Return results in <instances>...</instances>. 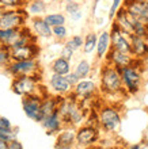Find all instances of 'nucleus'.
<instances>
[{"mask_svg":"<svg viewBox=\"0 0 148 149\" xmlns=\"http://www.w3.org/2000/svg\"><path fill=\"white\" fill-rule=\"evenodd\" d=\"M101 90L106 95H125L120 71L107 63L103 64L101 69Z\"/></svg>","mask_w":148,"mask_h":149,"instance_id":"obj_1","label":"nucleus"},{"mask_svg":"<svg viewBox=\"0 0 148 149\" xmlns=\"http://www.w3.org/2000/svg\"><path fill=\"white\" fill-rule=\"evenodd\" d=\"M121 74V80H122V87H124L125 94L129 95H136L141 88V83H143V69L135 68L132 65L124 67L118 69Z\"/></svg>","mask_w":148,"mask_h":149,"instance_id":"obj_2","label":"nucleus"},{"mask_svg":"<svg viewBox=\"0 0 148 149\" xmlns=\"http://www.w3.org/2000/svg\"><path fill=\"white\" fill-rule=\"evenodd\" d=\"M29 14L25 7L6 10L4 14L0 16V29H20L26 26Z\"/></svg>","mask_w":148,"mask_h":149,"instance_id":"obj_3","label":"nucleus"},{"mask_svg":"<svg viewBox=\"0 0 148 149\" xmlns=\"http://www.w3.org/2000/svg\"><path fill=\"white\" fill-rule=\"evenodd\" d=\"M38 81H39V74L18 76V77H14V80H12L11 88L16 95L27 96V95L38 92V88H39Z\"/></svg>","mask_w":148,"mask_h":149,"instance_id":"obj_4","label":"nucleus"},{"mask_svg":"<svg viewBox=\"0 0 148 149\" xmlns=\"http://www.w3.org/2000/svg\"><path fill=\"white\" fill-rule=\"evenodd\" d=\"M98 121H99V126L105 132H116L118 129V126L121 123V115L118 110L113 106H105L102 107L99 114H98Z\"/></svg>","mask_w":148,"mask_h":149,"instance_id":"obj_5","label":"nucleus"},{"mask_svg":"<svg viewBox=\"0 0 148 149\" xmlns=\"http://www.w3.org/2000/svg\"><path fill=\"white\" fill-rule=\"evenodd\" d=\"M7 72L11 74L12 77L38 74L39 63H38V60L37 58L23 60V61H11L7 67Z\"/></svg>","mask_w":148,"mask_h":149,"instance_id":"obj_6","label":"nucleus"},{"mask_svg":"<svg viewBox=\"0 0 148 149\" xmlns=\"http://www.w3.org/2000/svg\"><path fill=\"white\" fill-rule=\"evenodd\" d=\"M122 6L133 19L148 26V3L144 0H122Z\"/></svg>","mask_w":148,"mask_h":149,"instance_id":"obj_7","label":"nucleus"},{"mask_svg":"<svg viewBox=\"0 0 148 149\" xmlns=\"http://www.w3.org/2000/svg\"><path fill=\"white\" fill-rule=\"evenodd\" d=\"M41 102H42V96L37 94H31L27 96H23L22 100V106L23 111L30 119L37 122L42 121V114H41Z\"/></svg>","mask_w":148,"mask_h":149,"instance_id":"obj_8","label":"nucleus"},{"mask_svg":"<svg viewBox=\"0 0 148 149\" xmlns=\"http://www.w3.org/2000/svg\"><path fill=\"white\" fill-rule=\"evenodd\" d=\"M110 45L113 49L120 52H125V53H130V39H129L128 34H125L122 30L117 26L116 22L112 23V29H110Z\"/></svg>","mask_w":148,"mask_h":149,"instance_id":"obj_9","label":"nucleus"},{"mask_svg":"<svg viewBox=\"0 0 148 149\" xmlns=\"http://www.w3.org/2000/svg\"><path fill=\"white\" fill-rule=\"evenodd\" d=\"M11 61H23V60L37 58L39 54V46L37 42H31L22 46H15L10 49Z\"/></svg>","mask_w":148,"mask_h":149,"instance_id":"obj_10","label":"nucleus"},{"mask_svg":"<svg viewBox=\"0 0 148 149\" xmlns=\"http://www.w3.org/2000/svg\"><path fill=\"white\" fill-rule=\"evenodd\" d=\"M103 61L110 64V65H113L117 69H121L124 67L132 65L133 61H135V57L130 53H125V52H120L113 49V47H110V50L107 52V54H106Z\"/></svg>","mask_w":148,"mask_h":149,"instance_id":"obj_11","label":"nucleus"},{"mask_svg":"<svg viewBox=\"0 0 148 149\" xmlns=\"http://www.w3.org/2000/svg\"><path fill=\"white\" fill-rule=\"evenodd\" d=\"M130 39V54L137 60H147L148 58V39L137 37L135 34L129 37Z\"/></svg>","mask_w":148,"mask_h":149,"instance_id":"obj_12","label":"nucleus"},{"mask_svg":"<svg viewBox=\"0 0 148 149\" xmlns=\"http://www.w3.org/2000/svg\"><path fill=\"white\" fill-rule=\"evenodd\" d=\"M79 145L82 146H90L94 145V142H97L98 140V129L97 127H93V126H83L78 130L76 133V138Z\"/></svg>","mask_w":148,"mask_h":149,"instance_id":"obj_13","label":"nucleus"},{"mask_svg":"<svg viewBox=\"0 0 148 149\" xmlns=\"http://www.w3.org/2000/svg\"><path fill=\"white\" fill-rule=\"evenodd\" d=\"M72 92L76 98L79 99H86L93 98V95L97 92V86L93 80H86V79H80L76 86H74Z\"/></svg>","mask_w":148,"mask_h":149,"instance_id":"obj_14","label":"nucleus"},{"mask_svg":"<svg viewBox=\"0 0 148 149\" xmlns=\"http://www.w3.org/2000/svg\"><path fill=\"white\" fill-rule=\"evenodd\" d=\"M114 22L117 23V26L128 36H132L133 34V18L129 15L126 10H125L124 6H121L118 8L117 14L114 15Z\"/></svg>","mask_w":148,"mask_h":149,"instance_id":"obj_15","label":"nucleus"},{"mask_svg":"<svg viewBox=\"0 0 148 149\" xmlns=\"http://www.w3.org/2000/svg\"><path fill=\"white\" fill-rule=\"evenodd\" d=\"M49 86H51V88L55 91L56 94H59V95L71 94V92H72V88H74V87L68 83L65 76L56 74V73H53L51 76V79H49Z\"/></svg>","mask_w":148,"mask_h":149,"instance_id":"obj_16","label":"nucleus"},{"mask_svg":"<svg viewBox=\"0 0 148 149\" xmlns=\"http://www.w3.org/2000/svg\"><path fill=\"white\" fill-rule=\"evenodd\" d=\"M31 31L37 36V38H52V27L45 22L43 16L31 18Z\"/></svg>","mask_w":148,"mask_h":149,"instance_id":"obj_17","label":"nucleus"},{"mask_svg":"<svg viewBox=\"0 0 148 149\" xmlns=\"http://www.w3.org/2000/svg\"><path fill=\"white\" fill-rule=\"evenodd\" d=\"M20 29H0V46H6L11 49L20 37Z\"/></svg>","mask_w":148,"mask_h":149,"instance_id":"obj_18","label":"nucleus"},{"mask_svg":"<svg viewBox=\"0 0 148 149\" xmlns=\"http://www.w3.org/2000/svg\"><path fill=\"white\" fill-rule=\"evenodd\" d=\"M110 34L109 31H102L99 36H98V41H97V47H95V52H97V58L99 61L105 60L107 52L110 50Z\"/></svg>","mask_w":148,"mask_h":149,"instance_id":"obj_19","label":"nucleus"},{"mask_svg":"<svg viewBox=\"0 0 148 149\" xmlns=\"http://www.w3.org/2000/svg\"><path fill=\"white\" fill-rule=\"evenodd\" d=\"M42 126L45 129L48 130V133H56V132H60L61 130V126H62V119L60 117L59 111H55L53 114L45 117L41 121Z\"/></svg>","mask_w":148,"mask_h":149,"instance_id":"obj_20","label":"nucleus"},{"mask_svg":"<svg viewBox=\"0 0 148 149\" xmlns=\"http://www.w3.org/2000/svg\"><path fill=\"white\" fill-rule=\"evenodd\" d=\"M48 4L45 0H29L25 4V10L29 14V16L34 18V16H42L46 12Z\"/></svg>","mask_w":148,"mask_h":149,"instance_id":"obj_21","label":"nucleus"},{"mask_svg":"<svg viewBox=\"0 0 148 149\" xmlns=\"http://www.w3.org/2000/svg\"><path fill=\"white\" fill-rule=\"evenodd\" d=\"M51 71L56 74H62V76H65L67 73L71 72V61L62 58V57H57V58H55L52 61Z\"/></svg>","mask_w":148,"mask_h":149,"instance_id":"obj_22","label":"nucleus"},{"mask_svg":"<svg viewBox=\"0 0 148 149\" xmlns=\"http://www.w3.org/2000/svg\"><path fill=\"white\" fill-rule=\"evenodd\" d=\"M64 10H65L68 16H69L74 22H78V20L82 19V16H83L82 8H80L79 1H76V0H67L65 6H64Z\"/></svg>","mask_w":148,"mask_h":149,"instance_id":"obj_23","label":"nucleus"},{"mask_svg":"<svg viewBox=\"0 0 148 149\" xmlns=\"http://www.w3.org/2000/svg\"><path fill=\"white\" fill-rule=\"evenodd\" d=\"M97 41H98V36L97 33L90 31L86 34V37H83V52L86 54H91L95 47H97Z\"/></svg>","mask_w":148,"mask_h":149,"instance_id":"obj_24","label":"nucleus"},{"mask_svg":"<svg viewBox=\"0 0 148 149\" xmlns=\"http://www.w3.org/2000/svg\"><path fill=\"white\" fill-rule=\"evenodd\" d=\"M76 138V133L74 130H62L57 137V144L59 146H72Z\"/></svg>","mask_w":148,"mask_h":149,"instance_id":"obj_25","label":"nucleus"},{"mask_svg":"<svg viewBox=\"0 0 148 149\" xmlns=\"http://www.w3.org/2000/svg\"><path fill=\"white\" fill-rule=\"evenodd\" d=\"M43 19L51 27L55 26H60V24H65L67 23V16L62 12H52V14H46L43 15Z\"/></svg>","mask_w":148,"mask_h":149,"instance_id":"obj_26","label":"nucleus"},{"mask_svg":"<svg viewBox=\"0 0 148 149\" xmlns=\"http://www.w3.org/2000/svg\"><path fill=\"white\" fill-rule=\"evenodd\" d=\"M91 71H93V67H91V64H90L87 60H80L74 69L75 74H76L79 79L88 77V74L91 73Z\"/></svg>","mask_w":148,"mask_h":149,"instance_id":"obj_27","label":"nucleus"},{"mask_svg":"<svg viewBox=\"0 0 148 149\" xmlns=\"http://www.w3.org/2000/svg\"><path fill=\"white\" fill-rule=\"evenodd\" d=\"M68 36H69V31H68V29H67L65 24H60V26L52 27V37L56 38L57 41H60V42L67 41Z\"/></svg>","mask_w":148,"mask_h":149,"instance_id":"obj_28","label":"nucleus"},{"mask_svg":"<svg viewBox=\"0 0 148 149\" xmlns=\"http://www.w3.org/2000/svg\"><path fill=\"white\" fill-rule=\"evenodd\" d=\"M65 45L68 47H71L74 52L80 50L83 47V37L79 36V34H75V36H72L71 38H67Z\"/></svg>","mask_w":148,"mask_h":149,"instance_id":"obj_29","label":"nucleus"},{"mask_svg":"<svg viewBox=\"0 0 148 149\" xmlns=\"http://www.w3.org/2000/svg\"><path fill=\"white\" fill-rule=\"evenodd\" d=\"M23 0H0V6L6 10H14V8H22L25 7Z\"/></svg>","mask_w":148,"mask_h":149,"instance_id":"obj_30","label":"nucleus"},{"mask_svg":"<svg viewBox=\"0 0 148 149\" xmlns=\"http://www.w3.org/2000/svg\"><path fill=\"white\" fill-rule=\"evenodd\" d=\"M11 63V54L10 49L6 46H0V67H8V64Z\"/></svg>","mask_w":148,"mask_h":149,"instance_id":"obj_31","label":"nucleus"},{"mask_svg":"<svg viewBox=\"0 0 148 149\" xmlns=\"http://www.w3.org/2000/svg\"><path fill=\"white\" fill-rule=\"evenodd\" d=\"M16 132L12 127H10V129H3V127H0V138L1 140H4V141H12V140H16Z\"/></svg>","mask_w":148,"mask_h":149,"instance_id":"obj_32","label":"nucleus"},{"mask_svg":"<svg viewBox=\"0 0 148 149\" xmlns=\"http://www.w3.org/2000/svg\"><path fill=\"white\" fill-rule=\"evenodd\" d=\"M121 6H122V0H112V4H110V8H109V14H107L110 20L114 19V15L117 14L118 8H120Z\"/></svg>","mask_w":148,"mask_h":149,"instance_id":"obj_33","label":"nucleus"},{"mask_svg":"<svg viewBox=\"0 0 148 149\" xmlns=\"http://www.w3.org/2000/svg\"><path fill=\"white\" fill-rule=\"evenodd\" d=\"M74 54H75V52L71 49V47H68L64 43L62 45V47H61V52H60V57H62V58H65V60H68V61H71V60L74 58Z\"/></svg>","mask_w":148,"mask_h":149,"instance_id":"obj_34","label":"nucleus"},{"mask_svg":"<svg viewBox=\"0 0 148 149\" xmlns=\"http://www.w3.org/2000/svg\"><path fill=\"white\" fill-rule=\"evenodd\" d=\"M65 79L68 80V83H69V84H71L72 87L76 86V84H78V81L80 80V79H79L78 76L75 74V72H74V71H71L69 73H67V74H65Z\"/></svg>","mask_w":148,"mask_h":149,"instance_id":"obj_35","label":"nucleus"},{"mask_svg":"<svg viewBox=\"0 0 148 149\" xmlns=\"http://www.w3.org/2000/svg\"><path fill=\"white\" fill-rule=\"evenodd\" d=\"M7 149H23V146L18 140H12V141L8 142Z\"/></svg>","mask_w":148,"mask_h":149,"instance_id":"obj_36","label":"nucleus"},{"mask_svg":"<svg viewBox=\"0 0 148 149\" xmlns=\"http://www.w3.org/2000/svg\"><path fill=\"white\" fill-rule=\"evenodd\" d=\"M0 127H3V129H10V127H12V126H11V122L8 121L7 118L0 117Z\"/></svg>","mask_w":148,"mask_h":149,"instance_id":"obj_37","label":"nucleus"},{"mask_svg":"<svg viewBox=\"0 0 148 149\" xmlns=\"http://www.w3.org/2000/svg\"><path fill=\"white\" fill-rule=\"evenodd\" d=\"M7 145H8V142L0 138V149H7Z\"/></svg>","mask_w":148,"mask_h":149,"instance_id":"obj_38","label":"nucleus"},{"mask_svg":"<svg viewBox=\"0 0 148 149\" xmlns=\"http://www.w3.org/2000/svg\"><path fill=\"white\" fill-rule=\"evenodd\" d=\"M99 1H101V0H94V4H93V14L97 11V7H98V4H99Z\"/></svg>","mask_w":148,"mask_h":149,"instance_id":"obj_39","label":"nucleus"},{"mask_svg":"<svg viewBox=\"0 0 148 149\" xmlns=\"http://www.w3.org/2000/svg\"><path fill=\"white\" fill-rule=\"evenodd\" d=\"M55 149H72V146H59V145H56Z\"/></svg>","mask_w":148,"mask_h":149,"instance_id":"obj_40","label":"nucleus"},{"mask_svg":"<svg viewBox=\"0 0 148 149\" xmlns=\"http://www.w3.org/2000/svg\"><path fill=\"white\" fill-rule=\"evenodd\" d=\"M130 149H143V145H140V144H136V145H133Z\"/></svg>","mask_w":148,"mask_h":149,"instance_id":"obj_41","label":"nucleus"},{"mask_svg":"<svg viewBox=\"0 0 148 149\" xmlns=\"http://www.w3.org/2000/svg\"><path fill=\"white\" fill-rule=\"evenodd\" d=\"M4 11H6V8H3L1 6H0V16H1V15L4 14Z\"/></svg>","mask_w":148,"mask_h":149,"instance_id":"obj_42","label":"nucleus"},{"mask_svg":"<svg viewBox=\"0 0 148 149\" xmlns=\"http://www.w3.org/2000/svg\"><path fill=\"white\" fill-rule=\"evenodd\" d=\"M110 149H125L124 146H113V148H110Z\"/></svg>","mask_w":148,"mask_h":149,"instance_id":"obj_43","label":"nucleus"},{"mask_svg":"<svg viewBox=\"0 0 148 149\" xmlns=\"http://www.w3.org/2000/svg\"><path fill=\"white\" fill-rule=\"evenodd\" d=\"M52 1H55V3H60V1H62V0H52Z\"/></svg>","mask_w":148,"mask_h":149,"instance_id":"obj_44","label":"nucleus"},{"mask_svg":"<svg viewBox=\"0 0 148 149\" xmlns=\"http://www.w3.org/2000/svg\"><path fill=\"white\" fill-rule=\"evenodd\" d=\"M88 149H101V148H95V146H93V148H88Z\"/></svg>","mask_w":148,"mask_h":149,"instance_id":"obj_45","label":"nucleus"},{"mask_svg":"<svg viewBox=\"0 0 148 149\" xmlns=\"http://www.w3.org/2000/svg\"><path fill=\"white\" fill-rule=\"evenodd\" d=\"M23 1H25V3H27V1H29V0H23Z\"/></svg>","mask_w":148,"mask_h":149,"instance_id":"obj_46","label":"nucleus"},{"mask_svg":"<svg viewBox=\"0 0 148 149\" xmlns=\"http://www.w3.org/2000/svg\"><path fill=\"white\" fill-rule=\"evenodd\" d=\"M144 1H147V3H148V0H144Z\"/></svg>","mask_w":148,"mask_h":149,"instance_id":"obj_47","label":"nucleus"}]
</instances>
